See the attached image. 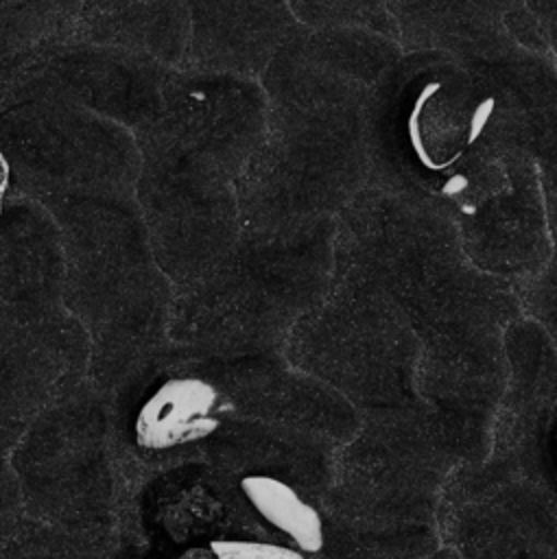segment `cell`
I'll return each instance as SVG.
<instances>
[{"label": "cell", "instance_id": "obj_3", "mask_svg": "<svg viewBox=\"0 0 557 559\" xmlns=\"http://www.w3.org/2000/svg\"><path fill=\"white\" fill-rule=\"evenodd\" d=\"M210 550L216 559H304L295 548L240 539H214Z\"/></svg>", "mask_w": 557, "mask_h": 559}, {"label": "cell", "instance_id": "obj_4", "mask_svg": "<svg viewBox=\"0 0 557 559\" xmlns=\"http://www.w3.org/2000/svg\"><path fill=\"white\" fill-rule=\"evenodd\" d=\"M175 559H216L212 550H205V548H190L186 552H181L179 557Z\"/></svg>", "mask_w": 557, "mask_h": 559}, {"label": "cell", "instance_id": "obj_2", "mask_svg": "<svg viewBox=\"0 0 557 559\" xmlns=\"http://www.w3.org/2000/svg\"><path fill=\"white\" fill-rule=\"evenodd\" d=\"M240 491L262 520L295 544V550L321 552L325 546L323 520L288 483L266 474H249L240 480Z\"/></svg>", "mask_w": 557, "mask_h": 559}, {"label": "cell", "instance_id": "obj_1", "mask_svg": "<svg viewBox=\"0 0 557 559\" xmlns=\"http://www.w3.org/2000/svg\"><path fill=\"white\" fill-rule=\"evenodd\" d=\"M216 389L201 378L166 380L135 415V441L146 450H168L214 435L221 426Z\"/></svg>", "mask_w": 557, "mask_h": 559}]
</instances>
